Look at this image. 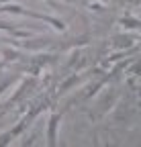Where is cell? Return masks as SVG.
I'll return each mask as SVG.
<instances>
[{
  "label": "cell",
  "instance_id": "6da1fadb",
  "mask_svg": "<svg viewBox=\"0 0 141 147\" xmlns=\"http://www.w3.org/2000/svg\"><path fill=\"white\" fill-rule=\"evenodd\" d=\"M0 12H8V14H19V16H31V18H37V21H43L47 25H51L55 31L63 33L67 29V25L57 16H51V14H41V12H33V10H27L23 8L21 4H14V2H4L0 4Z\"/></svg>",
  "mask_w": 141,
  "mask_h": 147
},
{
  "label": "cell",
  "instance_id": "7a4b0ae2",
  "mask_svg": "<svg viewBox=\"0 0 141 147\" xmlns=\"http://www.w3.org/2000/svg\"><path fill=\"white\" fill-rule=\"evenodd\" d=\"M35 86H37V78H29V80H23V84L19 86V88H16V92H14V94L8 98V102L4 104V108H8V106H12V104H16V102H21L27 94H29V92L35 88Z\"/></svg>",
  "mask_w": 141,
  "mask_h": 147
},
{
  "label": "cell",
  "instance_id": "3957f363",
  "mask_svg": "<svg viewBox=\"0 0 141 147\" xmlns=\"http://www.w3.org/2000/svg\"><path fill=\"white\" fill-rule=\"evenodd\" d=\"M61 123V115L59 113H53L47 121V145L53 147L55 145V139H57V127Z\"/></svg>",
  "mask_w": 141,
  "mask_h": 147
},
{
  "label": "cell",
  "instance_id": "277c9868",
  "mask_svg": "<svg viewBox=\"0 0 141 147\" xmlns=\"http://www.w3.org/2000/svg\"><path fill=\"white\" fill-rule=\"evenodd\" d=\"M135 43H137V37H131V35H117L113 39V47H117V49H127Z\"/></svg>",
  "mask_w": 141,
  "mask_h": 147
},
{
  "label": "cell",
  "instance_id": "5b68a950",
  "mask_svg": "<svg viewBox=\"0 0 141 147\" xmlns=\"http://www.w3.org/2000/svg\"><path fill=\"white\" fill-rule=\"evenodd\" d=\"M84 80V76H80V74H72V76H69L65 82H61L59 84V88H57V92L59 94H63V92H67V90H72L74 86H78L80 82Z\"/></svg>",
  "mask_w": 141,
  "mask_h": 147
},
{
  "label": "cell",
  "instance_id": "8992f818",
  "mask_svg": "<svg viewBox=\"0 0 141 147\" xmlns=\"http://www.w3.org/2000/svg\"><path fill=\"white\" fill-rule=\"evenodd\" d=\"M2 59H4V63H8V61H19L21 57H23V51L21 49H10V47H2Z\"/></svg>",
  "mask_w": 141,
  "mask_h": 147
},
{
  "label": "cell",
  "instance_id": "52a82bcc",
  "mask_svg": "<svg viewBox=\"0 0 141 147\" xmlns=\"http://www.w3.org/2000/svg\"><path fill=\"white\" fill-rule=\"evenodd\" d=\"M55 61H57V55H53V53H43V55L33 57L35 67H41V65H47V63H55Z\"/></svg>",
  "mask_w": 141,
  "mask_h": 147
},
{
  "label": "cell",
  "instance_id": "ba28073f",
  "mask_svg": "<svg viewBox=\"0 0 141 147\" xmlns=\"http://www.w3.org/2000/svg\"><path fill=\"white\" fill-rule=\"evenodd\" d=\"M51 39H31L23 43V49H41V47H49Z\"/></svg>",
  "mask_w": 141,
  "mask_h": 147
},
{
  "label": "cell",
  "instance_id": "9c48e42d",
  "mask_svg": "<svg viewBox=\"0 0 141 147\" xmlns=\"http://www.w3.org/2000/svg\"><path fill=\"white\" fill-rule=\"evenodd\" d=\"M119 23L125 27V29H139V21L133 18V16H125V18H121Z\"/></svg>",
  "mask_w": 141,
  "mask_h": 147
},
{
  "label": "cell",
  "instance_id": "30bf717a",
  "mask_svg": "<svg viewBox=\"0 0 141 147\" xmlns=\"http://www.w3.org/2000/svg\"><path fill=\"white\" fill-rule=\"evenodd\" d=\"M10 84H12V78H4L2 82H0V94H2L6 88H10Z\"/></svg>",
  "mask_w": 141,
  "mask_h": 147
},
{
  "label": "cell",
  "instance_id": "8fae6325",
  "mask_svg": "<svg viewBox=\"0 0 141 147\" xmlns=\"http://www.w3.org/2000/svg\"><path fill=\"white\" fill-rule=\"evenodd\" d=\"M12 139H14V137L10 135V131H8V133H4V135H0V145H6V143H10Z\"/></svg>",
  "mask_w": 141,
  "mask_h": 147
},
{
  "label": "cell",
  "instance_id": "7c38bea8",
  "mask_svg": "<svg viewBox=\"0 0 141 147\" xmlns=\"http://www.w3.org/2000/svg\"><path fill=\"white\" fill-rule=\"evenodd\" d=\"M102 8H104V6H102L100 2H94V4H90V10H96V12H100Z\"/></svg>",
  "mask_w": 141,
  "mask_h": 147
},
{
  "label": "cell",
  "instance_id": "4fadbf2b",
  "mask_svg": "<svg viewBox=\"0 0 141 147\" xmlns=\"http://www.w3.org/2000/svg\"><path fill=\"white\" fill-rule=\"evenodd\" d=\"M63 2H67V4H76L78 0H63Z\"/></svg>",
  "mask_w": 141,
  "mask_h": 147
},
{
  "label": "cell",
  "instance_id": "5bb4252c",
  "mask_svg": "<svg viewBox=\"0 0 141 147\" xmlns=\"http://www.w3.org/2000/svg\"><path fill=\"white\" fill-rule=\"evenodd\" d=\"M45 2H47L49 6H55V2H53V0H45Z\"/></svg>",
  "mask_w": 141,
  "mask_h": 147
},
{
  "label": "cell",
  "instance_id": "9a60e30c",
  "mask_svg": "<svg viewBox=\"0 0 141 147\" xmlns=\"http://www.w3.org/2000/svg\"><path fill=\"white\" fill-rule=\"evenodd\" d=\"M4 2H6V0H0V4H4Z\"/></svg>",
  "mask_w": 141,
  "mask_h": 147
},
{
  "label": "cell",
  "instance_id": "2e32d148",
  "mask_svg": "<svg viewBox=\"0 0 141 147\" xmlns=\"http://www.w3.org/2000/svg\"><path fill=\"white\" fill-rule=\"evenodd\" d=\"M0 43H2V39H0Z\"/></svg>",
  "mask_w": 141,
  "mask_h": 147
}]
</instances>
